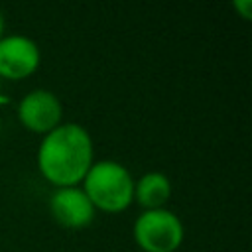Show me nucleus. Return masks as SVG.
<instances>
[{"label": "nucleus", "mask_w": 252, "mask_h": 252, "mask_svg": "<svg viewBox=\"0 0 252 252\" xmlns=\"http://www.w3.org/2000/svg\"><path fill=\"white\" fill-rule=\"evenodd\" d=\"M94 163L91 132L77 122H61L41 136L37 148V169L45 181L57 187L81 185Z\"/></svg>", "instance_id": "1"}, {"label": "nucleus", "mask_w": 252, "mask_h": 252, "mask_svg": "<svg viewBox=\"0 0 252 252\" xmlns=\"http://www.w3.org/2000/svg\"><path fill=\"white\" fill-rule=\"evenodd\" d=\"M81 189L94 211L114 215L134 203V177L130 169L116 159H94L81 181Z\"/></svg>", "instance_id": "2"}, {"label": "nucleus", "mask_w": 252, "mask_h": 252, "mask_svg": "<svg viewBox=\"0 0 252 252\" xmlns=\"http://www.w3.org/2000/svg\"><path fill=\"white\" fill-rule=\"evenodd\" d=\"M132 236L142 252H177L183 244L185 228L181 219L163 207L142 211L134 220Z\"/></svg>", "instance_id": "3"}, {"label": "nucleus", "mask_w": 252, "mask_h": 252, "mask_svg": "<svg viewBox=\"0 0 252 252\" xmlns=\"http://www.w3.org/2000/svg\"><path fill=\"white\" fill-rule=\"evenodd\" d=\"M16 114L26 130L45 136L63 122V104L53 91L33 89L20 98Z\"/></svg>", "instance_id": "4"}, {"label": "nucleus", "mask_w": 252, "mask_h": 252, "mask_svg": "<svg viewBox=\"0 0 252 252\" xmlns=\"http://www.w3.org/2000/svg\"><path fill=\"white\" fill-rule=\"evenodd\" d=\"M41 63L37 43L24 33H10L0 39V79L24 81L32 77Z\"/></svg>", "instance_id": "5"}, {"label": "nucleus", "mask_w": 252, "mask_h": 252, "mask_svg": "<svg viewBox=\"0 0 252 252\" xmlns=\"http://www.w3.org/2000/svg\"><path fill=\"white\" fill-rule=\"evenodd\" d=\"M49 213L53 220L65 228L79 230L89 226L94 220V207L81 189L75 187H57L49 197Z\"/></svg>", "instance_id": "6"}, {"label": "nucleus", "mask_w": 252, "mask_h": 252, "mask_svg": "<svg viewBox=\"0 0 252 252\" xmlns=\"http://www.w3.org/2000/svg\"><path fill=\"white\" fill-rule=\"evenodd\" d=\"M171 181L163 171H146L134 181V201L142 207V211L163 209L171 199Z\"/></svg>", "instance_id": "7"}, {"label": "nucleus", "mask_w": 252, "mask_h": 252, "mask_svg": "<svg viewBox=\"0 0 252 252\" xmlns=\"http://www.w3.org/2000/svg\"><path fill=\"white\" fill-rule=\"evenodd\" d=\"M232 6H234V10H236L244 20H250V18H252V2H250V0H236Z\"/></svg>", "instance_id": "8"}, {"label": "nucleus", "mask_w": 252, "mask_h": 252, "mask_svg": "<svg viewBox=\"0 0 252 252\" xmlns=\"http://www.w3.org/2000/svg\"><path fill=\"white\" fill-rule=\"evenodd\" d=\"M4 28H6V22H4V14L0 10V39L4 37Z\"/></svg>", "instance_id": "9"}, {"label": "nucleus", "mask_w": 252, "mask_h": 252, "mask_svg": "<svg viewBox=\"0 0 252 252\" xmlns=\"http://www.w3.org/2000/svg\"><path fill=\"white\" fill-rule=\"evenodd\" d=\"M0 81H2V79H0Z\"/></svg>", "instance_id": "10"}]
</instances>
